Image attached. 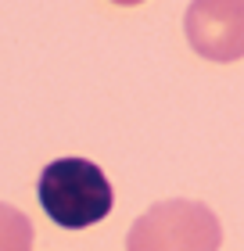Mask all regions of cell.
Masks as SVG:
<instances>
[{
  "label": "cell",
  "mask_w": 244,
  "mask_h": 251,
  "mask_svg": "<svg viewBox=\"0 0 244 251\" xmlns=\"http://www.w3.org/2000/svg\"><path fill=\"white\" fill-rule=\"evenodd\" d=\"M40 204L61 230H86L111 212L115 194L104 169L86 158H57L40 173Z\"/></svg>",
  "instance_id": "obj_1"
},
{
  "label": "cell",
  "mask_w": 244,
  "mask_h": 251,
  "mask_svg": "<svg viewBox=\"0 0 244 251\" xmlns=\"http://www.w3.org/2000/svg\"><path fill=\"white\" fill-rule=\"evenodd\" d=\"M223 226L205 201L169 198L151 204L126 233V251H219Z\"/></svg>",
  "instance_id": "obj_2"
},
{
  "label": "cell",
  "mask_w": 244,
  "mask_h": 251,
  "mask_svg": "<svg viewBox=\"0 0 244 251\" xmlns=\"http://www.w3.org/2000/svg\"><path fill=\"white\" fill-rule=\"evenodd\" d=\"M183 36L205 61L230 65L244 58V0H190Z\"/></svg>",
  "instance_id": "obj_3"
},
{
  "label": "cell",
  "mask_w": 244,
  "mask_h": 251,
  "mask_svg": "<svg viewBox=\"0 0 244 251\" xmlns=\"http://www.w3.org/2000/svg\"><path fill=\"white\" fill-rule=\"evenodd\" d=\"M32 223L15 204L0 201V251H32Z\"/></svg>",
  "instance_id": "obj_4"
},
{
  "label": "cell",
  "mask_w": 244,
  "mask_h": 251,
  "mask_svg": "<svg viewBox=\"0 0 244 251\" xmlns=\"http://www.w3.org/2000/svg\"><path fill=\"white\" fill-rule=\"evenodd\" d=\"M111 4H119V7H140V4H147V0H111Z\"/></svg>",
  "instance_id": "obj_5"
}]
</instances>
